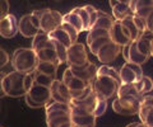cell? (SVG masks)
Segmentation results:
<instances>
[{
    "label": "cell",
    "mask_w": 153,
    "mask_h": 127,
    "mask_svg": "<svg viewBox=\"0 0 153 127\" xmlns=\"http://www.w3.org/2000/svg\"><path fill=\"white\" fill-rule=\"evenodd\" d=\"M52 42H54V41H52ZM36 55L38 57V61H44V62L54 64V65H56L57 68L61 65L59 57H57V54L55 51L54 45H52L51 47H46V48H42L40 51H37Z\"/></svg>",
    "instance_id": "20"
},
{
    "label": "cell",
    "mask_w": 153,
    "mask_h": 127,
    "mask_svg": "<svg viewBox=\"0 0 153 127\" xmlns=\"http://www.w3.org/2000/svg\"><path fill=\"white\" fill-rule=\"evenodd\" d=\"M134 87H135L137 92H138V94H139L140 97L147 95L148 93L153 90V80H152L149 76H146V75H143V78L138 83L134 84Z\"/></svg>",
    "instance_id": "27"
},
{
    "label": "cell",
    "mask_w": 153,
    "mask_h": 127,
    "mask_svg": "<svg viewBox=\"0 0 153 127\" xmlns=\"http://www.w3.org/2000/svg\"><path fill=\"white\" fill-rule=\"evenodd\" d=\"M32 76H33V81H35L36 84L42 85V87H47V88H50L52 85V83H54V80H55V79L47 76V75H45V74L38 73V71H36V70L32 73Z\"/></svg>",
    "instance_id": "34"
},
{
    "label": "cell",
    "mask_w": 153,
    "mask_h": 127,
    "mask_svg": "<svg viewBox=\"0 0 153 127\" xmlns=\"http://www.w3.org/2000/svg\"><path fill=\"white\" fill-rule=\"evenodd\" d=\"M5 73H3V71H0V99L4 97H7L5 95V92H4V89H3V80H4V78H5Z\"/></svg>",
    "instance_id": "44"
},
{
    "label": "cell",
    "mask_w": 153,
    "mask_h": 127,
    "mask_svg": "<svg viewBox=\"0 0 153 127\" xmlns=\"http://www.w3.org/2000/svg\"><path fill=\"white\" fill-rule=\"evenodd\" d=\"M45 115L46 118L54 116H64V115H70V106L64 104V103H57V102H51L45 107Z\"/></svg>",
    "instance_id": "19"
},
{
    "label": "cell",
    "mask_w": 153,
    "mask_h": 127,
    "mask_svg": "<svg viewBox=\"0 0 153 127\" xmlns=\"http://www.w3.org/2000/svg\"><path fill=\"white\" fill-rule=\"evenodd\" d=\"M151 52H152V56H153V38L151 41Z\"/></svg>",
    "instance_id": "48"
},
{
    "label": "cell",
    "mask_w": 153,
    "mask_h": 127,
    "mask_svg": "<svg viewBox=\"0 0 153 127\" xmlns=\"http://www.w3.org/2000/svg\"><path fill=\"white\" fill-rule=\"evenodd\" d=\"M32 74H23L19 71H10L5 75L3 80V89L7 97L21 98L26 97V94L33 85Z\"/></svg>",
    "instance_id": "1"
},
{
    "label": "cell",
    "mask_w": 153,
    "mask_h": 127,
    "mask_svg": "<svg viewBox=\"0 0 153 127\" xmlns=\"http://www.w3.org/2000/svg\"><path fill=\"white\" fill-rule=\"evenodd\" d=\"M115 22L116 21L114 19V17L108 15L107 13H105L102 10H98V18L92 28H97V29H103V31L110 32V29L112 28ZM92 28H91V29H92Z\"/></svg>",
    "instance_id": "22"
},
{
    "label": "cell",
    "mask_w": 153,
    "mask_h": 127,
    "mask_svg": "<svg viewBox=\"0 0 153 127\" xmlns=\"http://www.w3.org/2000/svg\"><path fill=\"white\" fill-rule=\"evenodd\" d=\"M117 95H133V97L142 98L139 94H138L134 84H121L120 89H119V92H117Z\"/></svg>",
    "instance_id": "37"
},
{
    "label": "cell",
    "mask_w": 153,
    "mask_h": 127,
    "mask_svg": "<svg viewBox=\"0 0 153 127\" xmlns=\"http://www.w3.org/2000/svg\"><path fill=\"white\" fill-rule=\"evenodd\" d=\"M153 38V33H151V32L146 31L142 35L140 38H138L135 41V45H137V48L139 50V52L146 56V57L149 59L152 56V52H151V41Z\"/></svg>",
    "instance_id": "21"
},
{
    "label": "cell",
    "mask_w": 153,
    "mask_h": 127,
    "mask_svg": "<svg viewBox=\"0 0 153 127\" xmlns=\"http://www.w3.org/2000/svg\"><path fill=\"white\" fill-rule=\"evenodd\" d=\"M9 14V1L0 0V22Z\"/></svg>",
    "instance_id": "42"
},
{
    "label": "cell",
    "mask_w": 153,
    "mask_h": 127,
    "mask_svg": "<svg viewBox=\"0 0 153 127\" xmlns=\"http://www.w3.org/2000/svg\"><path fill=\"white\" fill-rule=\"evenodd\" d=\"M84 8H85V10H87L88 14H89V18H91V28H92L94 26L96 21H97V18H98V9H96L92 5H84Z\"/></svg>",
    "instance_id": "41"
},
{
    "label": "cell",
    "mask_w": 153,
    "mask_h": 127,
    "mask_svg": "<svg viewBox=\"0 0 153 127\" xmlns=\"http://www.w3.org/2000/svg\"><path fill=\"white\" fill-rule=\"evenodd\" d=\"M49 37H50L52 41H56V42H59V43H61L63 46H65L66 48H69V47L73 45L70 36L66 33V32L61 27L57 28V29H55L54 32H51V33L49 35Z\"/></svg>",
    "instance_id": "25"
},
{
    "label": "cell",
    "mask_w": 153,
    "mask_h": 127,
    "mask_svg": "<svg viewBox=\"0 0 153 127\" xmlns=\"http://www.w3.org/2000/svg\"><path fill=\"white\" fill-rule=\"evenodd\" d=\"M120 23L123 24V27L126 29L128 35H129V37H130V40H131V42H133V41H137L138 38H140V37H142L143 33H142L139 29H138V27H137V24H135V22H134L133 15L126 17L125 19H123Z\"/></svg>",
    "instance_id": "24"
},
{
    "label": "cell",
    "mask_w": 153,
    "mask_h": 127,
    "mask_svg": "<svg viewBox=\"0 0 153 127\" xmlns=\"http://www.w3.org/2000/svg\"><path fill=\"white\" fill-rule=\"evenodd\" d=\"M70 122V115H64V116H54L46 118V126L47 127H60L61 125Z\"/></svg>",
    "instance_id": "35"
},
{
    "label": "cell",
    "mask_w": 153,
    "mask_h": 127,
    "mask_svg": "<svg viewBox=\"0 0 153 127\" xmlns=\"http://www.w3.org/2000/svg\"><path fill=\"white\" fill-rule=\"evenodd\" d=\"M131 9L134 15L146 21L148 17L153 14V0H149V1H143V0L135 1V0H131Z\"/></svg>",
    "instance_id": "18"
},
{
    "label": "cell",
    "mask_w": 153,
    "mask_h": 127,
    "mask_svg": "<svg viewBox=\"0 0 153 127\" xmlns=\"http://www.w3.org/2000/svg\"><path fill=\"white\" fill-rule=\"evenodd\" d=\"M120 85H121L120 81L115 80V79L110 76H96V79L92 81L93 93L106 101L117 95Z\"/></svg>",
    "instance_id": "3"
},
{
    "label": "cell",
    "mask_w": 153,
    "mask_h": 127,
    "mask_svg": "<svg viewBox=\"0 0 153 127\" xmlns=\"http://www.w3.org/2000/svg\"><path fill=\"white\" fill-rule=\"evenodd\" d=\"M89 62L88 59V54H87V48L83 43H76L71 45L68 48L66 52V64L69 68H80L84 66Z\"/></svg>",
    "instance_id": "7"
},
{
    "label": "cell",
    "mask_w": 153,
    "mask_h": 127,
    "mask_svg": "<svg viewBox=\"0 0 153 127\" xmlns=\"http://www.w3.org/2000/svg\"><path fill=\"white\" fill-rule=\"evenodd\" d=\"M126 127H147V126H144V125L142 123V122H133V123L128 125Z\"/></svg>",
    "instance_id": "46"
},
{
    "label": "cell",
    "mask_w": 153,
    "mask_h": 127,
    "mask_svg": "<svg viewBox=\"0 0 153 127\" xmlns=\"http://www.w3.org/2000/svg\"><path fill=\"white\" fill-rule=\"evenodd\" d=\"M96 95H97V94H96ZM107 106H108V101L97 95V101H96V106H94V109H93V116L96 118L105 115V112L107 109Z\"/></svg>",
    "instance_id": "36"
},
{
    "label": "cell",
    "mask_w": 153,
    "mask_h": 127,
    "mask_svg": "<svg viewBox=\"0 0 153 127\" xmlns=\"http://www.w3.org/2000/svg\"><path fill=\"white\" fill-rule=\"evenodd\" d=\"M96 117L88 111L70 106V122L75 127H96Z\"/></svg>",
    "instance_id": "10"
},
{
    "label": "cell",
    "mask_w": 153,
    "mask_h": 127,
    "mask_svg": "<svg viewBox=\"0 0 153 127\" xmlns=\"http://www.w3.org/2000/svg\"><path fill=\"white\" fill-rule=\"evenodd\" d=\"M0 127H3V126H0Z\"/></svg>",
    "instance_id": "49"
},
{
    "label": "cell",
    "mask_w": 153,
    "mask_h": 127,
    "mask_svg": "<svg viewBox=\"0 0 153 127\" xmlns=\"http://www.w3.org/2000/svg\"><path fill=\"white\" fill-rule=\"evenodd\" d=\"M97 76H110L115 79V80L120 81V74H119V69L114 66H108V65H102L97 69Z\"/></svg>",
    "instance_id": "31"
},
{
    "label": "cell",
    "mask_w": 153,
    "mask_h": 127,
    "mask_svg": "<svg viewBox=\"0 0 153 127\" xmlns=\"http://www.w3.org/2000/svg\"><path fill=\"white\" fill-rule=\"evenodd\" d=\"M18 29H19V33H21L23 37H27V38H33L36 35L40 33V29L33 24L32 21H31V13L30 14H26L19 18L18 21Z\"/></svg>",
    "instance_id": "17"
},
{
    "label": "cell",
    "mask_w": 153,
    "mask_h": 127,
    "mask_svg": "<svg viewBox=\"0 0 153 127\" xmlns=\"http://www.w3.org/2000/svg\"><path fill=\"white\" fill-rule=\"evenodd\" d=\"M71 12L75 13L76 15H78L80 19H82V22H83V27H84V31H85V32H88V31L91 29V18H89L88 12L85 10V8H84V7H76V8H74Z\"/></svg>",
    "instance_id": "33"
},
{
    "label": "cell",
    "mask_w": 153,
    "mask_h": 127,
    "mask_svg": "<svg viewBox=\"0 0 153 127\" xmlns=\"http://www.w3.org/2000/svg\"><path fill=\"white\" fill-rule=\"evenodd\" d=\"M146 27H147V31L148 32L153 33V14H152V15H149L146 19Z\"/></svg>",
    "instance_id": "45"
},
{
    "label": "cell",
    "mask_w": 153,
    "mask_h": 127,
    "mask_svg": "<svg viewBox=\"0 0 153 127\" xmlns=\"http://www.w3.org/2000/svg\"><path fill=\"white\" fill-rule=\"evenodd\" d=\"M106 36H110V32L103 31V29H97V28H92V29H89L88 33H87V43H89L91 41H93L96 38L106 37Z\"/></svg>",
    "instance_id": "38"
},
{
    "label": "cell",
    "mask_w": 153,
    "mask_h": 127,
    "mask_svg": "<svg viewBox=\"0 0 153 127\" xmlns=\"http://www.w3.org/2000/svg\"><path fill=\"white\" fill-rule=\"evenodd\" d=\"M63 22H64V23H68V24H70L71 27H74L78 33H80V32L84 31L82 19H80V18L76 15L75 13H73V12H69L68 14L63 15Z\"/></svg>",
    "instance_id": "30"
},
{
    "label": "cell",
    "mask_w": 153,
    "mask_h": 127,
    "mask_svg": "<svg viewBox=\"0 0 153 127\" xmlns=\"http://www.w3.org/2000/svg\"><path fill=\"white\" fill-rule=\"evenodd\" d=\"M108 42H111V38H110V36H106V37H100V38H96L93 41H91L89 43H87V46H88L91 52L96 56L98 51L101 50L106 43H108Z\"/></svg>",
    "instance_id": "32"
},
{
    "label": "cell",
    "mask_w": 153,
    "mask_h": 127,
    "mask_svg": "<svg viewBox=\"0 0 153 127\" xmlns=\"http://www.w3.org/2000/svg\"><path fill=\"white\" fill-rule=\"evenodd\" d=\"M61 28L70 36V38H71V42H73V45L76 43V38H78V32H76V29L74 27H71L70 24H68V23H64L63 22V24H61Z\"/></svg>",
    "instance_id": "40"
},
{
    "label": "cell",
    "mask_w": 153,
    "mask_h": 127,
    "mask_svg": "<svg viewBox=\"0 0 153 127\" xmlns=\"http://www.w3.org/2000/svg\"><path fill=\"white\" fill-rule=\"evenodd\" d=\"M40 17V31L50 35L63 24V14L54 9H41L37 10Z\"/></svg>",
    "instance_id": "6"
},
{
    "label": "cell",
    "mask_w": 153,
    "mask_h": 127,
    "mask_svg": "<svg viewBox=\"0 0 153 127\" xmlns=\"http://www.w3.org/2000/svg\"><path fill=\"white\" fill-rule=\"evenodd\" d=\"M52 45H54V42H52V40L49 37V35L44 33V32H40L38 35H36L35 37H33L31 48L35 51V52H37V51H40L42 48H46V47H51Z\"/></svg>",
    "instance_id": "23"
},
{
    "label": "cell",
    "mask_w": 153,
    "mask_h": 127,
    "mask_svg": "<svg viewBox=\"0 0 153 127\" xmlns=\"http://www.w3.org/2000/svg\"><path fill=\"white\" fill-rule=\"evenodd\" d=\"M139 108H140V98L133 95H116L112 102L114 112L121 116L138 115Z\"/></svg>",
    "instance_id": "5"
},
{
    "label": "cell",
    "mask_w": 153,
    "mask_h": 127,
    "mask_svg": "<svg viewBox=\"0 0 153 127\" xmlns=\"http://www.w3.org/2000/svg\"><path fill=\"white\" fill-rule=\"evenodd\" d=\"M110 5L112 9V17L116 22H121L126 17L134 15L131 9V1H121V0L115 1V0H111Z\"/></svg>",
    "instance_id": "14"
},
{
    "label": "cell",
    "mask_w": 153,
    "mask_h": 127,
    "mask_svg": "<svg viewBox=\"0 0 153 127\" xmlns=\"http://www.w3.org/2000/svg\"><path fill=\"white\" fill-rule=\"evenodd\" d=\"M9 61H10L9 54L3 48V47H0V69H3L9 62Z\"/></svg>",
    "instance_id": "43"
},
{
    "label": "cell",
    "mask_w": 153,
    "mask_h": 127,
    "mask_svg": "<svg viewBox=\"0 0 153 127\" xmlns=\"http://www.w3.org/2000/svg\"><path fill=\"white\" fill-rule=\"evenodd\" d=\"M61 81H63L65 85L68 87L71 97H73V99H75V98H79L83 94V92L85 90V88L89 85V84L84 83L83 80H80V79L75 78L73 75V73H71V70H70L69 66L64 70Z\"/></svg>",
    "instance_id": "8"
},
{
    "label": "cell",
    "mask_w": 153,
    "mask_h": 127,
    "mask_svg": "<svg viewBox=\"0 0 153 127\" xmlns=\"http://www.w3.org/2000/svg\"><path fill=\"white\" fill-rule=\"evenodd\" d=\"M0 108H1V107H0Z\"/></svg>",
    "instance_id": "50"
},
{
    "label": "cell",
    "mask_w": 153,
    "mask_h": 127,
    "mask_svg": "<svg viewBox=\"0 0 153 127\" xmlns=\"http://www.w3.org/2000/svg\"><path fill=\"white\" fill-rule=\"evenodd\" d=\"M57 69L59 68H57L56 65H54V64L38 61L36 71L41 73V74H45V75H47V76H50L52 79H57Z\"/></svg>",
    "instance_id": "29"
},
{
    "label": "cell",
    "mask_w": 153,
    "mask_h": 127,
    "mask_svg": "<svg viewBox=\"0 0 153 127\" xmlns=\"http://www.w3.org/2000/svg\"><path fill=\"white\" fill-rule=\"evenodd\" d=\"M60 127H75L73 123H71V122H68V123H64V125H61Z\"/></svg>",
    "instance_id": "47"
},
{
    "label": "cell",
    "mask_w": 153,
    "mask_h": 127,
    "mask_svg": "<svg viewBox=\"0 0 153 127\" xmlns=\"http://www.w3.org/2000/svg\"><path fill=\"white\" fill-rule=\"evenodd\" d=\"M54 47H55V51L57 54V57H59L60 62L61 64H66V52H68V48L65 46H63L59 42L54 41Z\"/></svg>",
    "instance_id": "39"
},
{
    "label": "cell",
    "mask_w": 153,
    "mask_h": 127,
    "mask_svg": "<svg viewBox=\"0 0 153 127\" xmlns=\"http://www.w3.org/2000/svg\"><path fill=\"white\" fill-rule=\"evenodd\" d=\"M121 54V47L114 43V42H108V43H106L101 50L97 52V59L100 62H102L103 65H108L110 62H112V61H115L117 59V56Z\"/></svg>",
    "instance_id": "12"
},
{
    "label": "cell",
    "mask_w": 153,
    "mask_h": 127,
    "mask_svg": "<svg viewBox=\"0 0 153 127\" xmlns=\"http://www.w3.org/2000/svg\"><path fill=\"white\" fill-rule=\"evenodd\" d=\"M50 92H51V99L52 102H57V103H64V104H69L73 101V97L69 92L68 87L61 81V79H55L52 85L50 87Z\"/></svg>",
    "instance_id": "11"
},
{
    "label": "cell",
    "mask_w": 153,
    "mask_h": 127,
    "mask_svg": "<svg viewBox=\"0 0 153 127\" xmlns=\"http://www.w3.org/2000/svg\"><path fill=\"white\" fill-rule=\"evenodd\" d=\"M138 116L144 126L153 127V106H140Z\"/></svg>",
    "instance_id": "28"
},
{
    "label": "cell",
    "mask_w": 153,
    "mask_h": 127,
    "mask_svg": "<svg viewBox=\"0 0 153 127\" xmlns=\"http://www.w3.org/2000/svg\"><path fill=\"white\" fill-rule=\"evenodd\" d=\"M26 104L30 108H44L49 103L52 102L51 99V92L50 88L42 87L38 84L33 83V85L28 90V93L25 97Z\"/></svg>",
    "instance_id": "4"
},
{
    "label": "cell",
    "mask_w": 153,
    "mask_h": 127,
    "mask_svg": "<svg viewBox=\"0 0 153 127\" xmlns=\"http://www.w3.org/2000/svg\"><path fill=\"white\" fill-rule=\"evenodd\" d=\"M110 38L114 43L119 45L120 47H124L129 43H131V40L129 37L126 29L123 27V24L120 22H115L112 28L110 29Z\"/></svg>",
    "instance_id": "16"
},
{
    "label": "cell",
    "mask_w": 153,
    "mask_h": 127,
    "mask_svg": "<svg viewBox=\"0 0 153 127\" xmlns=\"http://www.w3.org/2000/svg\"><path fill=\"white\" fill-rule=\"evenodd\" d=\"M120 74V83L121 84H135L143 78V69L140 65L133 64V62H125L119 69Z\"/></svg>",
    "instance_id": "9"
},
{
    "label": "cell",
    "mask_w": 153,
    "mask_h": 127,
    "mask_svg": "<svg viewBox=\"0 0 153 127\" xmlns=\"http://www.w3.org/2000/svg\"><path fill=\"white\" fill-rule=\"evenodd\" d=\"M17 33H19L18 29V19L13 14H8L4 19L0 22V36L3 38H13Z\"/></svg>",
    "instance_id": "13"
},
{
    "label": "cell",
    "mask_w": 153,
    "mask_h": 127,
    "mask_svg": "<svg viewBox=\"0 0 153 127\" xmlns=\"http://www.w3.org/2000/svg\"><path fill=\"white\" fill-rule=\"evenodd\" d=\"M149 60L146 56H143L139 50L137 48V45H135V41H133L130 45H129V61L128 62H133V64H137V65H140L147 62V61Z\"/></svg>",
    "instance_id": "26"
},
{
    "label": "cell",
    "mask_w": 153,
    "mask_h": 127,
    "mask_svg": "<svg viewBox=\"0 0 153 127\" xmlns=\"http://www.w3.org/2000/svg\"><path fill=\"white\" fill-rule=\"evenodd\" d=\"M10 62L14 71H19L23 74H32L37 69L38 57L32 48L21 47V48H17L13 52Z\"/></svg>",
    "instance_id": "2"
},
{
    "label": "cell",
    "mask_w": 153,
    "mask_h": 127,
    "mask_svg": "<svg viewBox=\"0 0 153 127\" xmlns=\"http://www.w3.org/2000/svg\"><path fill=\"white\" fill-rule=\"evenodd\" d=\"M97 66L93 64V62H89L87 65H84V66H80V68H70L71 73L75 78L80 79V80H83L84 83L87 84H92V81L96 79L97 76Z\"/></svg>",
    "instance_id": "15"
}]
</instances>
